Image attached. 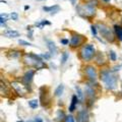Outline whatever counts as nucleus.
I'll list each match as a JSON object with an SVG mask.
<instances>
[{
  "label": "nucleus",
  "mask_w": 122,
  "mask_h": 122,
  "mask_svg": "<svg viewBox=\"0 0 122 122\" xmlns=\"http://www.w3.org/2000/svg\"><path fill=\"white\" fill-rule=\"evenodd\" d=\"M100 79L104 82L107 90L113 91L117 86V77L112 71L104 69L100 72Z\"/></svg>",
  "instance_id": "nucleus-1"
},
{
  "label": "nucleus",
  "mask_w": 122,
  "mask_h": 122,
  "mask_svg": "<svg viewBox=\"0 0 122 122\" xmlns=\"http://www.w3.org/2000/svg\"><path fill=\"white\" fill-rule=\"evenodd\" d=\"M22 60L24 62L29 66H33L37 68V69H40V68H43L46 66V64L44 63V61L41 59V57L39 55H35V54H25L22 57Z\"/></svg>",
  "instance_id": "nucleus-2"
},
{
  "label": "nucleus",
  "mask_w": 122,
  "mask_h": 122,
  "mask_svg": "<svg viewBox=\"0 0 122 122\" xmlns=\"http://www.w3.org/2000/svg\"><path fill=\"white\" fill-rule=\"evenodd\" d=\"M96 54V49H95L93 44H85L81 46V50H79V57L82 61L89 62L94 58Z\"/></svg>",
  "instance_id": "nucleus-3"
},
{
  "label": "nucleus",
  "mask_w": 122,
  "mask_h": 122,
  "mask_svg": "<svg viewBox=\"0 0 122 122\" xmlns=\"http://www.w3.org/2000/svg\"><path fill=\"white\" fill-rule=\"evenodd\" d=\"M77 12L79 14L83 15V16H93L96 13V8H95L94 6L90 5L89 3H86V4H82V5H79L77 8Z\"/></svg>",
  "instance_id": "nucleus-4"
},
{
  "label": "nucleus",
  "mask_w": 122,
  "mask_h": 122,
  "mask_svg": "<svg viewBox=\"0 0 122 122\" xmlns=\"http://www.w3.org/2000/svg\"><path fill=\"white\" fill-rule=\"evenodd\" d=\"M97 28H98L99 30H100L101 36L104 38V39H106L107 41H109V42H113L114 41V35H113L112 30H110L107 25H98Z\"/></svg>",
  "instance_id": "nucleus-5"
},
{
  "label": "nucleus",
  "mask_w": 122,
  "mask_h": 122,
  "mask_svg": "<svg viewBox=\"0 0 122 122\" xmlns=\"http://www.w3.org/2000/svg\"><path fill=\"white\" fill-rule=\"evenodd\" d=\"M83 71H85V74L86 76V78L89 81L95 82L98 78V72L96 67L94 65H86L85 68H83Z\"/></svg>",
  "instance_id": "nucleus-6"
},
{
  "label": "nucleus",
  "mask_w": 122,
  "mask_h": 122,
  "mask_svg": "<svg viewBox=\"0 0 122 122\" xmlns=\"http://www.w3.org/2000/svg\"><path fill=\"white\" fill-rule=\"evenodd\" d=\"M83 37L81 35H72L70 42H69V46L72 48H75V47H78L83 43Z\"/></svg>",
  "instance_id": "nucleus-7"
},
{
  "label": "nucleus",
  "mask_w": 122,
  "mask_h": 122,
  "mask_svg": "<svg viewBox=\"0 0 122 122\" xmlns=\"http://www.w3.org/2000/svg\"><path fill=\"white\" fill-rule=\"evenodd\" d=\"M11 86L20 95H25L26 92H28V89H26V86L25 83H20L17 81H13V82H11Z\"/></svg>",
  "instance_id": "nucleus-8"
},
{
  "label": "nucleus",
  "mask_w": 122,
  "mask_h": 122,
  "mask_svg": "<svg viewBox=\"0 0 122 122\" xmlns=\"http://www.w3.org/2000/svg\"><path fill=\"white\" fill-rule=\"evenodd\" d=\"M76 120L77 122H87L89 120V112L86 109H81L79 110L76 114Z\"/></svg>",
  "instance_id": "nucleus-9"
},
{
  "label": "nucleus",
  "mask_w": 122,
  "mask_h": 122,
  "mask_svg": "<svg viewBox=\"0 0 122 122\" xmlns=\"http://www.w3.org/2000/svg\"><path fill=\"white\" fill-rule=\"evenodd\" d=\"M35 70L34 69H29L28 71L25 73V75L22 76V81L25 86H29L30 82H32L33 78H34V75H35Z\"/></svg>",
  "instance_id": "nucleus-10"
},
{
  "label": "nucleus",
  "mask_w": 122,
  "mask_h": 122,
  "mask_svg": "<svg viewBox=\"0 0 122 122\" xmlns=\"http://www.w3.org/2000/svg\"><path fill=\"white\" fill-rule=\"evenodd\" d=\"M60 6L59 5H52V6H43V10L46 11V12H50L51 15H54L56 14L57 12H59L60 11Z\"/></svg>",
  "instance_id": "nucleus-11"
},
{
  "label": "nucleus",
  "mask_w": 122,
  "mask_h": 122,
  "mask_svg": "<svg viewBox=\"0 0 122 122\" xmlns=\"http://www.w3.org/2000/svg\"><path fill=\"white\" fill-rule=\"evenodd\" d=\"M3 35H4L5 37H7V38H17V37L20 36V33L17 32V30H15L8 29L3 33Z\"/></svg>",
  "instance_id": "nucleus-12"
},
{
  "label": "nucleus",
  "mask_w": 122,
  "mask_h": 122,
  "mask_svg": "<svg viewBox=\"0 0 122 122\" xmlns=\"http://www.w3.org/2000/svg\"><path fill=\"white\" fill-rule=\"evenodd\" d=\"M46 43H47V47L49 49V52H50L52 55H55L57 53V50H58V49H57V46L55 45V43L53 41H51V40H48Z\"/></svg>",
  "instance_id": "nucleus-13"
},
{
  "label": "nucleus",
  "mask_w": 122,
  "mask_h": 122,
  "mask_svg": "<svg viewBox=\"0 0 122 122\" xmlns=\"http://www.w3.org/2000/svg\"><path fill=\"white\" fill-rule=\"evenodd\" d=\"M79 102L78 98L76 95H73L71 98V104L69 106V112H74L75 109H76V105H77V103Z\"/></svg>",
  "instance_id": "nucleus-14"
},
{
  "label": "nucleus",
  "mask_w": 122,
  "mask_h": 122,
  "mask_svg": "<svg viewBox=\"0 0 122 122\" xmlns=\"http://www.w3.org/2000/svg\"><path fill=\"white\" fill-rule=\"evenodd\" d=\"M85 92H86V96L89 97V98H93V97L95 96V90H94L92 86H86Z\"/></svg>",
  "instance_id": "nucleus-15"
},
{
  "label": "nucleus",
  "mask_w": 122,
  "mask_h": 122,
  "mask_svg": "<svg viewBox=\"0 0 122 122\" xmlns=\"http://www.w3.org/2000/svg\"><path fill=\"white\" fill-rule=\"evenodd\" d=\"M114 30H115V33H116L117 38L122 42V28L116 25H114Z\"/></svg>",
  "instance_id": "nucleus-16"
},
{
  "label": "nucleus",
  "mask_w": 122,
  "mask_h": 122,
  "mask_svg": "<svg viewBox=\"0 0 122 122\" xmlns=\"http://www.w3.org/2000/svg\"><path fill=\"white\" fill-rule=\"evenodd\" d=\"M63 91H64V86L61 83V85H59L58 86L56 87V90H55V92H54V95L56 97H60L61 95H62V93H63Z\"/></svg>",
  "instance_id": "nucleus-17"
},
{
  "label": "nucleus",
  "mask_w": 122,
  "mask_h": 122,
  "mask_svg": "<svg viewBox=\"0 0 122 122\" xmlns=\"http://www.w3.org/2000/svg\"><path fill=\"white\" fill-rule=\"evenodd\" d=\"M50 21H48V20H42L40 21H38L36 22V26H38V28H40V29H43L44 28V25H50Z\"/></svg>",
  "instance_id": "nucleus-18"
},
{
  "label": "nucleus",
  "mask_w": 122,
  "mask_h": 122,
  "mask_svg": "<svg viewBox=\"0 0 122 122\" xmlns=\"http://www.w3.org/2000/svg\"><path fill=\"white\" fill-rule=\"evenodd\" d=\"M75 91H76V96H77L78 100L79 101H82L83 100V97H85V95H83V92L81 91V89L79 86H75Z\"/></svg>",
  "instance_id": "nucleus-19"
},
{
  "label": "nucleus",
  "mask_w": 122,
  "mask_h": 122,
  "mask_svg": "<svg viewBox=\"0 0 122 122\" xmlns=\"http://www.w3.org/2000/svg\"><path fill=\"white\" fill-rule=\"evenodd\" d=\"M68 58H69V53L68 52H63L62 55H61V65H64L66 62Z\"/></svg>",
  "instance_id": "nucleus-20"
},
{
  "label": "nucleus",
  "mask_w": 122,
  "mask_h": 122,
  "mask_svg": "<svg viewBox=\"0 0 122 122\" xmlns=\"http://www.w3.org/2000/svg\"><path fill=\"white\" fill-rule=\"evenodd\" d=\"M29 106L32 109H36L38 107V100H32L29 102Z\"/></svg>",
  "instance_id": "nucleus-21"
},
{
  "label": "nucleus",
  "mask_w": 122,
  "mask_h": 122,
  "mask_svg": "<svg viewBox=\"0 0 122 122\" xmlns=\"http://www.w3.org/2000/svg\"><path fill=\"white\" fill-rule=\"evenodd\" d=\"M109 57H110V60L111 61H116V59H117V55H116V53L114 51H110L109 52Z\"/></svg>",
  "instance_id": "nucleus-22"
},
{
  "label": "nucleus",
  "mask_w": 122,
  "mask_h": 122,
  "mask_svg": "<svg viewBox=\"0 0 122 122\" xmlns=\"http://www.w3.org/2000/svg\"><path fill=\"white\" fill-rule=\"evenodd\" d=\"M57 114H58V116H57V119L58 120H63V119H65V115H64V113L61 111V110H59L58 112H57Z\"/></svg>",
  "instance_id": "nucleus-23"
},
{
  "label": "nucleus",
  "mask_w": 122,
  "mask_h": 122,
  "mask_svg": "<svg viewBox=\"0 0 122 122\" xmlns=\"http://www.w3.org/2000/svg\"><path fill=\"white\" fill-rule=\"evenodd\" d=\"M18 44L22 46H34L32 43H30L28 41H25V40H18Z\"/></svg>",
  "instance_id": "nucleus-24"
},
{
  "label": "nucleus",
  "mask_w": 122,
  "mask_h": 122,
  "mask_svg": "<svg viewBox=\"0 0 122 122\" xmlns=\"http://www.w3.org/2000/svg\"><path fill=\"white\" fill-rule=\"evenodd\" d=\"M91 30H92L93 36L97 38V26L96 25H91Z\"/></svg>",
  "instance_id": "nucleus-25"
},
{
  "label": "nucleus",
  "mask_w": 122,
  "mask_h": 122,
  "mask_svg": "<svg viewBox=\"0 0 122 122\" xmlns=\"http://www.w3.org/2000/svg\"><path fill=\"white\" fill-rule=\"evenodd\" d=\"M64 122H75L74 120V118L72 117L71 115H68L65 117V119H64Z\"/></svg>",
  "instance_id": "nucleus-26"
},
{
  "label": "nucleus",
  "mask_w": 122,
  "mask_h": 122,
  "mask_svg": "<svg viewBox=\"0 0 122 122\" xmlns=\"http://www.w3.org/2000/svg\"><path fill=\"white\" fill-rule=\"evenodd\" d=\"M51 53L49 52V53H45V54H41L39 55L40 57H42V58H45V59H50V57H51Z\"/></svg>",
  "instance_id": "nucleus-27"
},
{
  "label": "nucleus",
  "mask_w": 122,
  "mask_h": 122,
  "mask_svg": "<svg viewBox=\"0 0 122 122\" xmlns=\"http://www.w3.org/2000/svg\"><path fill=\"white\" fill-rule=\"evenodd\" d=\"M10 17L12 18V20H18V14H17V12H11Z\"/></svg>",
  "instance_id": "nucleus-28"
},
{
  "label": "nucleus",
  "mask_w": 122,
  "mask_h": 122,
  "mask_svg": "<svg viewBox=\"0 0 122 122\" xmlns=\"http://www.w3.org/2000/svg\"><path fill=\"white\" fill-rule=\"evenodd\" d=\"M60 43L62 44V45H68V44H69V41H68L67 39H61L60 40Z\"/></svg>",
  "instance_id": "nucleus-29"
},
{
  "label": "nucleus",
  "mask_w": 122,
  "mask_h": 122,
  "mask_svg": "<svg viewBox=\"0 0 122 122\" xmlns=\"http://www.w3.org/2000/svg\"><path fill=\"white\" fill-rule=\"evenodd\" d=\"M35 122H44V121L42 120V118H40V117H36V118H35Z\"/></svg>",
  "instance_id": "nucleus-30"
},
{
  "label": "nucleus",
  "mask_w": 122,
  "mask_h": 122,
  "mask_svg": "<svg viewBox=\"0 0 122 122\" xmlns=\"http://www.w3.org/2000/svg\"><path fill=\"white\" fill-rule=\"evenodd\" d=\"M0 16H4V17H9V15H8V14H6V13H1V14H0Z\"/></svg>",
  "instance_id": "nucleus-31"
},
{
  "label": "nucleus",
  "mask_w": 122,
  "mask_h": 122,
  "mask_svg": "<svg viewBox=\"0 0 122 122\" xmlns=\"http://www.w3.org/2000/svg\"><path fill=\"white\" fill-rule=\"evenodd\" d=\"M120 67H121V66H115V67H114V70H113V71H117V70H119V69H120Z\"/></svg>",
  "instance_id": "nucleus-32"
},
{
  "label": "nucleus",
  "mask_w": 122,
  "mask_h": 122,
  "mask_svg": "<svg viewBox=\"0 0 122 122\" xmlns=\"http://www.w3.org/2000/svg\"><path fill=\"white\" fill-rule=\"evenodd\" d=\"M70 2H71V4H72V5H75L76 0H70Z\"/></svg>",
  "instance_id": "nucleus-33"
},
{
  "label": "nucleus",
  "mask_w": 122,
  "mask_h": 122,
  "mask_svg": "<svg viewBox=\"0 0 122 122\" xmlns=\"http://www.w3.org/2000/svg\"><path fill=\"white\" fill-rule=\"evenodd\" d=\"M28 9H30V6L29 5H25V10H28Z\"/></svg>",
  "instance_id": "nucleus-34"
},
{
  "label": "nucleus",
  "mask_w": 122,
  "mask_h": 122,
  "mask_svg": "<svg viewBox=\"0 0 122 122\" xmlns=\"http://www.w3.org/2000/svg\"><path fill=\"white\" fill-rule=\"evenodd\" d=\"M105 2H110V0H104Z\"/></svg>",
  "instance_id": "nucleus-35"
},
{
  "label": "nucleus",
  "mask_w": 122,
  "mask_h": 122,
  "mask_svg": "<svg viewBox=\"0 0 122 122\" xmlns=\"http://www.w3.org/2000/svg\"><path fill=\"white\" fill-rule=\"evenodd\" d=\"M16 122H25V121H16Z\"/></svg>",
  "instance_id": "nucleus-36"
},
{
  "label": "nucleus",
  "mask_w": 122,
  "mask_h": 122,
  "mask_svg": "<svg viewBox=\"0 0 122 122\" xmlns=\"http://www.w3.org/2000/svg\"><path fill=\"white\" fill-rule=\"evenodd\" d=\"M38 1H44V0H38Z\"/></svg>",
  "instance_id": "nucleus-37"
}]
</instances>
